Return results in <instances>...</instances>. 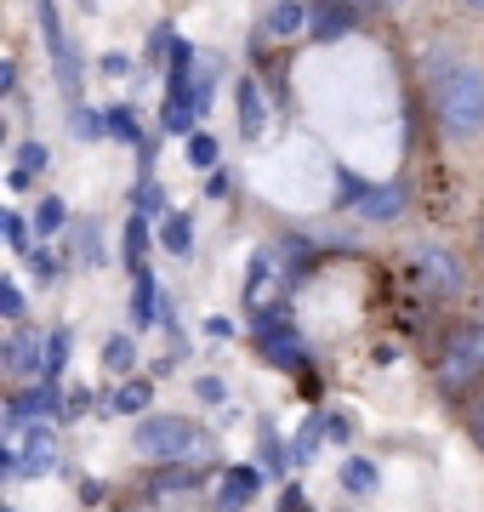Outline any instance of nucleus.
<instances>
[{"label":"nucleus","instance_id":"nucleus-17","mask_svg":"<svg viewBox=\"0 0 484 512\" xmlns=\"http://www.w3.org/2000/svg\"><path fill=\"white\" fill-rule=\"evenodd\" d=\"M302 23H314V12H308V6H302V0H274V6H268V35H297Z\"/></svg>","mask_w":484,"mask_h":512},{"label":"nucleus","instance_id":"nucleus-14","mask_svg":"<svg viewBox=\"0 0 484 512\" xmlns=\"http://www.w3.org/2000/svg\"><path fill=\"white\" fill-rule=\"evenodd\" d=\"M257 467H262V473H274V478H280L285 467H297V456L285 450V439H280V427H274V421H257Z\"/></svg>","mask_w":484,"mask_h":512},{"label":"nucleus","instance_id":"nucleus-15","mask_svg":"<svg viewBox=\"0 0 484 512\" xmlns=\"http://www.w3.org/2000/svg\"><path fill=\"white\" fill-rule=\"evenodd\" d=\"M154 313H160V279L143 268V274H131V325L149 330V325H154Z\"/></svg>","mask_w":484,"mask_h":512},{"label":"nucleus","instance_id":"nucleus-37","mask_svg":"<svg viewBox=\"0 0 484 512\" xmlns=\"http://www.w3.org/2000/svg\"><path fill=\"white\" fill-rule=\"evenodd\" d=\"M194 393H200L205 404H223V399H228V387L217 382V376H200V382H194Z\"/></svg>","mask_w":484,"mask_h":512},{"label":"nucleus","instance_id":"nucleus-29","mask_svg":"<svg viewBox=\"0 0 484 512\" xmlns=\"http://www.w3.org/2000/svg\"><path fill=\"white\" fill-rule=\"evenodd\" d=\"M69 365V330H52V348H46V382H63Z\"/></svg>","mask_w":484,"mask_h":512},{"label":"nucleus","instance_id":"nucleus-24","mask_svg":"<svg viewBox=\"0 0 484 512\" xmlns=\"http://www.w3.org/2000/svg\"><path fill=\"white\" fill-rule=\"evenodd\" d=\"M131 211H137V217H160V211H166V188L154 183V177H143V183L131 188Z\"/></svg>","mask_w":484,"mask_h":512},{"label":"nucleus","instance_id":"nucleus-10","mask_svg":"<svg viewBox=\"0 0 484 512\" xmlns=\"http://www.w3.org/2000/svg\"><path fill=\"white\" fill-rule=\"evenodd\" d=\"M23 478H46V473H57V433L40 421V427H29L23 433Z\"/></svg>","mask_w":484,"mask_h":512},{"label":"nucleus","instance_id":"nucleus-32","mask_svg":"<svg viewBox=\"0 0 484 512\" xmlns=\"http://www.w3.org/2000/svg\"><path fill=\"white\" fill-rule=\"evenodd\" d=\"M188 160L200 165H217V137H205V131H194V137H188Z\"/></svg>","mask_w":484,"mask_h":512},{"label":"nucleus","instance_id":"nucleus-13","mask_svg":"<svg viewBox=\"0 0 484 512\" xmlns=\"http://www.w3.org/2000/svg\"><path fill=\"white\" fill-rule=\"evenodd\" d=\"M405 200H410V194H405L399 183H382V188H365V200H359L354 211H359L365 222H393L399 211H405Z\"/></svg>","mask_w":484,"mask_h":512},{"label":"nucleus","instance_id":"nucleus-11","mask_svg":"<svg viewBox=\"0 0 484 512\" xmlns=\"http://www.w3.org/2000/svg\"><path fill=\"white\" fill-rule=\"evenodd\" d=\"M234 97H240V131L257 143L262 137V126H268V103H262V86L251 80V74H240L234 80Z\"/></svg>","mask_w":484,"mask_h":512},{"label":"nucleus","instance_id":"nucleus-9","mask_svg":"<svg viewBox=\"0 0 484 512\" xmlns=\"http://www.w3.org/2000/svg\"><path fill=\"white\" fill-rule=\"evenodd\" d=\"M262 490V467L251 461V467H228L223 478H217V512H245L251 501H257Z\"/></svg>","mask_w":484,"mask_h":512},{"label":"nucleus","instance_id":"nucleus-6","mask_svg":"<svg viewBox=\"0 0 484 512\" xmlns=\"http://www.w3.org/2000/svg\"><path fill=\"white\" fill-rule=\"evenodd\" d=\"M257 353L268 359V365L291 370V376H308V348H302L297 325H291L285 313H262L257 319Z\"/></svg>","mask_w":484,"mask_h":512},{"label":"nucleus","instance_id":"nucleus-25","mask_svg":"<svg viewBox=\"0 0 484 512\" xmlns=\"http://www.w3.org/2000/svg\"><path fill=\"white\" fill-rule=\"evenodd\" d=\"M75 251H80V262H92V268H103V262H109L103 239H97V222H75Z\"/></svg>","mask_w":484,"mask_h":512},{"label":"nucleus","instance_id":"nucleus-41","mask_svg":"<svg viewBox=\"0 0 484 512\" xmlns=\"http://www.w3.org/2000/svg\"><path fill=\"white\" fill-rule=\"evenodd\" d=\"M359 12H399V0H354Z\"/></svg>","mask_w":484,"mask_h":512},{"label":"nucleus","instance_id":"nucleus-28","mask_svg":"<svg viewBox=\"0 0 484 512\" xmlns=\"http://www.w3.org/2000/svg\"><path fill=\"white\" fill-rule=\"evenodd\" d=\"M69 126H75V137H109V120H103V114H92L86 109V103H75V114H69Z\"/></svg>","mask_w":484,"mask_h":512},{"label":"nucleus","instance_id":"nucleus-31","mask_svg":"<svg viewBox=\"0 0 484 512\" xmlns=\"http://www.w3.org/2000/svg\"><path fill=\"white\" fill-rule=\"evenodd\" d=\"M6 245H12L18 256H29V251H35V239H29V222H23L18 211H6Z\"/></svg>","mask_w":484,"mask_h":512},{"label":"nucleus","instance_id":"nucleus-36","mask_svg":"<svg viewBox=\"0 0 484 512\" xmlns=\"http://www.w3.org/2000/svg\"><path fill=\"white\" fill-rule=\"evenodd\" d=\"M29 268H35V279H46V285H52V279H57V256L52 251H29Z\"/></svg>","mask_w":484,"mask_h":512},{"label":"nucleus","instance_id":"nucleus-3","mask_svg":"<svg viewBox=\"0 0 484 512\" xmlns=\"http://www.w3.org/2000/svg\"><path fill=\"white\" fill-rule=\"evenodd\" d=\"M166 57H171V69H166L160 126H166L171 137H194V120H200V74H194V63H200V52H194L188 40H177Z\"/></svg>","mask_w":484,"mask_h":512},{"label":"nucleus","instance_id":"nucleus-26","mask_svg":"<svg viewBox=\"0 0 484 512\" xmlns=\"http://www.w3.org/2000/svg\"><path fill=\"white\" fill-rule=\"evenodd\" d=\"M109 137H120V143H131V148L143 143V126H137V114H131L126 103H114L109 109Z\"/></svg>","mask_w":484,"mask_h":512},{"label":"nucleus","instance_id":"nucleus-45","mask_svg":"<svg viewBox=\"0 0 484 512\" xmlns=\"http://www.w3.org/2000/svg\"><path fill=\"white\" fill-rule=\"evenodd\" d=\"M479 325H484V296H479Z\"/></svg>","mask_w":484,"mask_h":512},{"label":"nucleus","instance_id":"nucleus-27","mask_svg":"<svg viewBox=\"0 0 484 512\" xmlns=\"http://www.w3.org/2000/svg\"><path fill=\"white\" fill-rule=\"evenodd\" d=\"M63 222H69V205L57 200V194H46V200H40V211H35V228H40V239H46V234H57Z\"/></svg>","mask_w":484,"mask_h":512},{"label":"nucleus","instance_id":"nucleus-33","mask_svg":"<svg viewBox=\"0 0 484 512\" xmlns=\"http://www.w3.org/2000/svg\"><path fill=\"white\" fill-rule=\"evenodd\" d=\"M0 313H6L12 325L23 319V291H18V279H0Z\"/></svg>","mask_w":484,"mask_h":512},{"label":"nucleus","instance_id":"nucleus-12","mask_svg":"<svg viewBox=\"0 0 484 512\" xmlns=\"http://www.w3.org/2000/svg\"><path fill=\"white\" fill-rule=\"evenodd\" d=\"M354 18H359L354 0H319V6H314V23H308V29H314L319 40H336V35H348V29H354Z\"/></svg>","mask_w":484,"mask_h":512},{"label":"nucleus","instance_id":"nucleus-21","mask_svg":"<svg viewBox=\"0 0 484 512\" xmlns=\"http://www.w3.org/2000/svg\"><path fill=\"white\" fill-rule=\"evenodd\" d=\"M274 262H280L274 245H262V251L251 256V274H245V302H251V308H262V291H268V268H274Z\"/></svg>","mask_w":484,"mask_h":512},{"label":"nucleus","instance_id":"nucleus-5","mask_svg":"<svg viewBox=\"0 0 484 512\" xmlns=\"http://www.w3.org/2000/svg\"><path fill=\"white\" fill-rule=\"evenodd\" d=\"M405 274L416 279V291L433 296V302H462L467 296V262L450 251V245H410Z\"/></svg>","mask_w":484,"mask_h":512},{"label":"nucleus","instance_id":"nucleus-34","mask_svg":"<svg viewBox=\"0 0 484 512\" xmlns=\"http://www.w3.org/2000/svg\"><path fill=\"white\" fill-rule=\"evenodd\" d=\"M103 365H109V370H126L131 365V336H114L109 348H103Z\"/></svg>","mask_w":484,"mask_h":512},{"label":"nucleus","instance_id":"nucleus-7","mask_svg":"<svg viewBox=\"0 0 484 512\" xmlns=\"http://www.w3.org/2000/svg\"><path fill=\"white\" fill-rule=\"evenodd\" d=\"M35 18H40V40H46V57H52L57 86H63V97H75L80 103V57H75V46H69V35H63L57 6L52 0H35Z\"/></svg>","mask_w":484,"mask_h":512},{"label":"nucleus","instance_id":"nucleus-22","mask_svg":"<svg viewBox=\"0 0 484 512\" xmlns=\"http://www.w3.org/2000/svg\"><path fill=\"white\" fill-rule=\"evenodd\" d=\"M154 399V382H143V376H131V382H120V393H114V410L120 416H143Z\"/></svg>","mask_w":484,"mask_h":512},{"label":"nucleus","instance_id":"nucleus-4","mask_svg":"<svg viewBox=\"0 0 484 512\" xmlns=\"http://www.w3.org/2000/svg\"><path fill=\"white\" fill-rule=\"evenodd\" d=\"M433 376H439V387H445L450 399H467L484 382V325L479 319L473 325H456L445 336V348L433 359Z\"/></svg>","mask_w":484,"mask_h":512},{"label":"nucleus","instance_id":"nucleus-2","mask_svg":"<svg viewBox=\"0 0 484 512\" xmlns=\"http://www.w3.org/2000/svg\"><path fill=\"white\" fill-rule=\"evenodd\" d=\"M433 114H439L445 137H479L484 131V69L450 63L433 80Z\"/></svg>","mask_w":484,"mask_h":512},{"label":"nucleus","instance_id":"nucleus-19","mask_svg":"<svg viewBox=\"0 0 484 512\" xmlns=\"http://www.w3.org/2000/svg\"><path fill=\"white\" fill-rule=\"evenodd\" d=\"M160 245H166L171 256H183V262H188V256H194V222H188L183 211H171V217L160 222Z\"/></svg>","mask_w":484,"mask_h":512},{"label":"nucleus","instance_id":"nucleus-18","mask_svg":"<svg viewBox=\"0 0 484 512\" xmlns=\"http://www.w3.org/2000/svg\"><path fill=\"white\" fill-rule=\"evenodd\" d=\"M126 268L131 274L149 268V217H137V211L126 217Z\"/></svg>","mask_w":484,"mask_h":512},{"label":"nucleus","instance_id":"nucleus-46","mask_svg":"<svg viewBox=\"0 0 484 512\" xmlns=\"http://www.w3.org/2000/svg\"><path fill=\"white\" fill-rule=\"evenodd\" d=\"M0 512H18V507H0Z\"/></svg>","mask_w":484,"mask_h":512},{"label":"nucleus","instance_id":"nucleus-43","mask_svg":"<svg viewBox=\"0 0 484 512\" xmlns=\"http://www.w3.org/2000/svg\"><path fill=\"white\" fill-rule=\"evenodd\" d=\"M479 251H484V211H479Z\"/></svg>","mask_w":484,"mask_h":512},{"label":"nucleus","instance_id":"nucleus-20","mask_svg":"<svg viewBox=\"0 0 484 512\" xmlns=\"http://www.w3.org/2000/svg\"><path fill=\"white\" fill-rule=\"evenodd\" d=\"M325 439H331V416H319V410H314V416H308V427L297 433V444H291L297 467H308V461H314V450H319Z\"/></svg>","mask_w":484,"mask_h":512},{"label":"nucleus","instance_id":"nucleus-23","mask_svg":"<svg viewBox=\"0 0 484 512\" xmlns=\"http://www.w3.org/2000/svg\"><path fill=\"white\" fill-rule=\"evenodd\" d=\"M200 484H205V467H166V473L154 478L149 490L166 495V490H200Z\"/></svg>","mask_w":484,"mask_h":512},{"label":"nucleus","instance_id":"nucleus-44","mask_svg":"<svg viewBox=\"0 0 484 512\" xmlns=\"http://www.w3.org/2000/svg\"><path fill=\"white\" fill-rule=\"evenodd\" d=\"M462 6H473V12H484V0H462Z\"/></svg>","mask_w":484,"mask_h":512},{"label":"nucleus","instance_id":"nucleus-30","mask_svg":"<svg viewBox=\"0 0 484 512\" xmlns=\"http://www.w3.org/2000/svg\"><path fill=\"white\" fill-rule=\"evenodd\" d=\"M46 165H52V148H46V143H35V137H29V143H18V171H29V177H35V171H46Z\"/></svg>","mask_w":484,"mask_h":512},{"label":"nucleus","instance_id":"nucleus-1","mask_svg":"<svg viewBox=\"0 0 484 512\" xmlns=\"http://www.w3.org/2000/svg\"><path fill=\"white\" fill-rule=\"evenodd\" d=\"M131 450L154 467H194V461L217 456V439L188 416H143L131 433Z\"/></svg>","mask_w":484,"mask_h":512},{"label":"nucleus","instance_id":"nucleus-40","mask_svg":"<svg viewBox=\"0 0 484 512\" xmlns=\"http://www.w3.org/2000/svg\"><path fill=\"white\" fill-rule=\"evenodd\" d=\"M280 512H308V501H302V490H285V495H280Z\"/></svg>","mask_w":484,"mask_h":512},{"label":"nucleus","instance_id":"nucleus-16","mask_svg":"<svg viewBox=\"0 0 484 512\" xmlns=\"http://www.w3.org/2000/svg\"><path fill=\"white\" fill-rule=\"evenodd\" d=\"M376 484H382V467H376L371 456H348L342 461V490L348 495H371Z\"/></svg>","mask_w":484,"mask_h":512},{"label":"nucleus","instance_id":"nucleus-35","mask_svg":"<svg viewBox=\"0 0 484 512\" xmlns=\"http://www.w3.org/2000/svg\"><path fill=\"white\" fill-rule=\"evenodd\" d=\"M97 69L109 74V80H126V74H131V57H126V52H103V63H97Z\"/></svg>","mask_w":484,"mask_h":512},{"label":"nucleus","instance_id":"nucleus-42","mask_svg":"<svg viewBox=\"0 0 484 512\" xmlns=\"http://www.w3.org/2000/svg\"><path fill=\"white\" fill-rule=\"evenodd\" d=\"M467 427H473V439L484 444V410H479V416H473V421H467Z\"/></svg>","mask_w":484,"mask_h":512},{"label":"nucleus","instance_id":"nucleus-38","mask_svg":"<svg viewBox=\"0 0 484 512\" xmlns=\"http://www.w3.org/2000/svg\"><path fill=\"white\" fill-rule=\"evenodd\" d=\"M205 194H211V200H228V194H234V171H211Z\"/></svg>","mask_w":484,"mask_h":512},{"label":"nucleus","instance_id":"nucleus-39","mask_svg":"<svg viewBox=\"0 0 484 512\" xmlns=\"http://www.w3.org/2000/svg\"><path fill=\"white\" fill-rule=\"evenodd\" d=\"M205 336H217V342H228V336H234V319H223V313H217V319H205Z\"/></svg>","mask_w":484,"mask_h":512},{"label":"nucleus","instance_id":"nucleus-8","mask_svg":"<svg viewBox=\"0 0 484 512\" xmlns=\"http://www.w3.org/2000/svg\"><path fill=\"white\" fill-rule=\"evenodd\" d=\"M0 365H6L12 382L46 376V342H40L35 330H12V336H6V353H0Z\"/></svg>","mask_w":484,"mask_h":512}]
</instances>
